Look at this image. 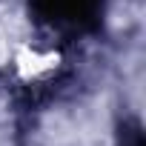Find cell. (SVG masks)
I'll use <instances>...</instances> for the list:
<instances>
[{"mask_svg":"<svg viewBox=\"0 0 146 146\" xmlns=\"http://www.w3.org/2000/svg\"><path fill=\"white\" fill-rule=\"evenodd\" d=\"M103 3L106 0H32V15L49 29L83 35L98 29Z\"/></svg>","mask_w":146,"mask_h":146,"instance_id":"cell-1","label":"cell"},{"mask_svg":"<svg viewBox=\"0 0 146 146\" xmlns=\"http://www.w3.org/2000/svg\"><path fill=\"white\" fill-rule=\"evenodd\" d=\"M117 137H120V146H146L137 120H126V123L120 126V135H117Z\"/></svg>","mask_w":146,"mask_h":146,"instance_id":"cell-2","label":"cell"}]
</instances>
